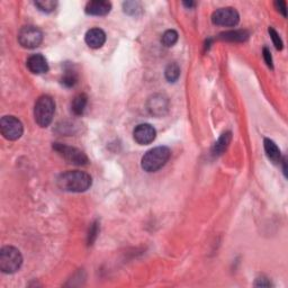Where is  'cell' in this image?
<instances>
[{
    "label": "cell",
    "instance_id": "obj_1",
    "mask_svg": "<svg viewBox=\"0 0 288 288\" xmlns=\"http://www.w3.org/2000/svg\"><path fill=\"white\" fill-rule=\"evenodd\" d=\"M57 184L61 191L69 192H84L92 187L93 179L87 172L73 170L61 173L58 177Z\"/></svg>",
    "mask_w": 288,
    "mask_h": 288
},
{
    "label": "cell",
    "instance_id": "obj_2",
    "mask_svg": "<svg viewBox=\"0 0 288 288\" xmlns=\"http://www.w3.org/2000/svg\"><path fill=\"white\" fill-rule=\"evenodd\" d=\"M171 152L167 147H157L148 151L142 158L141 165L147 172H156L170 159Z\"/></svg>",
    "mask_w": 288,
    "mask_h": 288
},
{
    "label": "cell",
    "instance_id": "obj_3",
    "mask_svg": "<svg viewBox=\"0 0 288 288\" xmlns=\"http://www.w3.org/2000/svg\"><path fill=\"white\" fill-rule=\"evenodd\" d=\"M55 113V102L53 98L47 95H43L35 102L34 117L35 122L41 128H47L52 123L53 116Z\"/></svg>",
    "mask_w": 288,
    "mask_h": 288
},
{
    "label": "cell",
    "instance_id": "obj_4",
    "mask_svg": "<svg viewBox=\"0 0 288 288\" xmlns=\"http://www.w3.org/2000/svg\"><path fill=\"white\" fill-rule=\"evenodd\" d=\"M23 265V256L15 247H3L0 250V270L5 274H14Z\"/></svg>",
    "mask_w": 288,
    "mask_h": 288
},
{
    "label": "cell",
    "instance_id": "obj_5",
    "mask_svg": "<svg viewBox=\"0 0 288 288\" xmlns=\"http://www.w3.org/2000/svg\"><path fill=\"white\" fill-rule=\"evenodd\" d=\"M53 150L55 152H58L63 159L68 161L69 163L76 165H86L89 162L88 157H87L81 150H79L77 148L69 147V145L55 142V143H53Z\"/></svg>",
    "mask_w": 288,
    "mask_h": 288
},
{
    "label": "cell",
    "instance_id": "obj_6",
    "mask_svg": "<svg viewBox=\"0 0 288 288\" xmlns=\"http://www.w3.org/2000/svg\"><path fill=\"white\" fill-rule=\"evenodd\" d=\"M0 132L9 141H16L23 135L24 128L22 122L15 116H3L0 121Z\"/></svg>",
    "mask_w": 288,
    "mask_h": 288
},
{
    "label": "cell",
    "instance_id": "obj_7",
    "mask_svg": "<svg viewBox=\"0 0 288 288\" xmlns=\"http://www.w3.org/2000/svg\"><path fill=\"white\" fill-rule=\"evenodd\" d=\"M43 41L42 31L35 26H24L18 33V42L25 49H35Z\"/></svg>",
    "mask_w": 288,
    "mask_h": 288
},
{
    "label": "cell",
    "instance_id": "obj_8",
    "mask_svg": "<svg viewBox=\"0 0 288 288\" xmlns=\"http://www.w3.org/2000/svg\"><path fill=\"white\" fill-rule=\"evenodd\" d=\"M240 21L239 13L234 8L226 7V8H220V9L215 10L212 15V22L213 24L219 26H235Z\"/></svg>",
    "mask_w": 288,
    "mask_h": 288
},
{
    "label": "cell",
    "instance_id": "obj_9",
    "mask_svg": "<svg viewBox=\"0 0 288 288\" xmlns=\"http://www.w3.org/2000/svg\"><path fill=\"white\" fill-rule=\"evenodd\" d=\"M157 131L152 125L150 124H140L134 128L133 137L136 143L141 145H147L152 143L156 140Z\"/></svg>",
    "mask_w": 288,
    "mask_h": 288
},
{
    "label": "cell",
    "instance_id": "obj_10",
    "mask_svg": "<svg viewBox=\"0 0 288 288\" xmlns=\"http://www.w3.org/2000/svg\"><path fill=\"white\" fill-rule=\"evenodd\" d=\"M168 107L169 101L162 95H155L148 102V109L153 116H163L168 112Z\"/></svg>",
    "mask_w": 288,
    "mask_h": 288
},
{
    "label": "cell",
    "instance_id": "obj_11",
    "mask_svg": "<svg viewBox=\"0 0 288 288\" xmlns=\"http://www.w3.org/2000/svg\"><path fill=\"white\" fill-rule=\"evenodd\" d=\"M26 65L31 72L35 74L46 73L49 71V63L42 54L32 55L27 60Z\"/></svg>",
    "mask_w": 288,
    "mask_h": 288
},
{
    "label": "cell",
    "instance_id": "obj_12",
    "mask_svg": "<svg viewBox=\"0 0 288 288\" xmlns=\"http://www.w3.org/2000/svg\"><path fill=\"white\" fill-rule=\"evenodd\" d=\"M85 41L92 49H100L106 42V34L100 29H92L87 32Z\"/></svg>",
    "mask_w": 288,
    "mask_h": 288
},
{
    "label": "cell",
    "instance_id": "obj_13",
    "mask_svg": "<svg viewBox=\"0 0 288 288\" xmlns=\"http://www.w3.org/2000/svg\"><path fill=\"white\" fill-rule=\"evenodd\" d=\"M110 9H112V3L109 1H102V0L89 1L86 5V13L93 16H105L109 14Z\"/></svg>",
    "mask_w": 288,
    "mask_h": 288
},
{
    "label": "cell",
    "instance_id": "obj_14",
    "mask_svg": "<svg viewBox=\"0 0 288 288\" xmlns=\"http://www.w3.org/2000/svg\"><path fill=\"white\" fill-rule=\"evenodd\" d=\"M263 144H265V151H266L268 159L275 164L281 163L282 153H281V150H279V148L277 147V144H276L274 141H271L270 139H265Z\"/></svg>",
    "mask_w": 288,
    "mask_h": 288
},
{
    "label": "cell",
    "instance_id": "obj_15",
    "mask_svg": "<svg viewBox=\"0 0 288 288\" xmlns=\"http://www.w3.org/2000/svg\"><path fill=\"white\" fill-rule=\"evenodd\" d=\"M231 140H232V133L231 132H226V133L222 134L220 139L215 142L214 147H213V149H212L213 156L219 157L221 155H223V153L226 151L228 145H230Z\"/></svg>",
    "mask_w": 288,
    "mask_h": 288
},
{
    "label": "cell",
    "instance_id": "obj_16",
    "mask_svg": "<svg viewBox=\"0 0 288 288\" xmlns=\"http://www.w3.org/2000/svg\"><path fill=\"white\" fill-rule=\"evenodd\" d=\"M87 104H88V97L85 94H79L74 97L72 100V104H71V109H72V113L76 116H81L82 114L85 113Z\"/></svg>",
    "mask_w": 288,
    "mask_h": 288
},
{
    "label": "cell",
    "instance_id": "obj_17",
    "mask_svg": "<svg viewBox=\"0 0 288 288\" xmlns=\"http://www.w3.org/2000/svg\"><path fill=\"white\" fill-rule=\"evenodd\" d=\"M220 38L224 39V41H231V42H243L249 38V32L247 31H230L225 32V33L220 34Z\"/></svg>",
    "mask_w": 288,
    "mask_h": 288
},
{
    "label": "cell",
    "instance_id": "obj_18",
    "mask_svg": "<svg viewBox=\"0 0 288 288\" xmlns=\"http://www.w3.org/2000/svg\"><path fill=\"white\" fill-rule=\"evenodd\" d=\"M164 76L169 82H176L180 77V66L176 62L169 63L165 68Z\"/></svg>",
    "mask_w": 288,
    "mask_h": 288
},
{
    "label": "cell",
    "instance_id": "obj_19",
    "mask_svg": "<svg viewBox=\"0 0 288 288\" xmlns=\"http://www.w3.org/2000/svg\"><path fill=\"white\" fill-rule=\"evenodd\" d=\"M78 76L73 70H66L61 78V84L66 88H72L77 85Z\"/></svg>",
    "mask_w": 288,
    "mask_h": 288
},
{
    "label": "cell",
    "instance_id": "obj_20",
    "mask_svg": "<svg viewBox=\"0 0 288 288\" xmlns=\"http://www.w3.org/2000/svg\"><path fill=\"white\" fill-rule=\"evenodd\" d=\"M35 6L38 8V10L49 14L55 10V8L58 6V2L54 1V0H36V1H35Z\"/></svg>",
    "mask_w": 288,
    "mask_h": 288
},
{
    "label": "cell",
    "instance_id": "obj_21",
    "mask_svg": "<svg viewBox=\"0 0 288 288\" xmlns=\"http://www.w3.org/2000/svg\"><path fill=\"white\" fill-rule=\"evenodd\" d=\"M177 41H178V33L175 30L165 31L162 35V38H161L162 44L167 47L173 46L177 43Z\"/></svg>",
    "mask_w": 288,
    "mask_h": 288
},
{
    "label": "cell",
    "instance_id": "obj_22",
    "mask_svg": "<svg viewBox=\"0 0 288 288\" xmlns=\"http://www.w3.org/2000/svg\"><path fill=\"white\" fill-rule=\"evenodd\" d=\"M98 225H99L98 222H95L92 224V226H90L89 234H88V244L89 246H92V244L96 241L98 232H99V226Z\"/></svg>",
    "mask_w": 288,
    "mask_h": 288
},
{
    "label": "cell",
    "instance_id": "obj_23",
    "mask_svg": "<svg viewBox=\"0 0 288 288\" xmlns=\"http://www.w3.org/2000/svg\"><path fill=\"white\" fill-rule=\"evenodd\" d=\"M269 34H270L271 39H273V43H274V45H275L276 49H277V50H283V41H282V38L279 37V34L273 29V27H270V29H269Z\"/></svg>",
    "mask_w": 288,
    "mask_h": 288
},
{
    "label": "cell",
    "instance_id": "obj_24",
    "mask_svg": "<svg viewBox=\"0 0 288 288\" xmlns=\"http://www.w3.org/2000/svg\"><path fill=\"white\" fill-rule=\"evenodd\" d=\"M137 7L141 8L139 2H124V11L128 14H135Z\"/></svg>",
    "mask_w": 288,
    "mask_h": 288
},
{
    "label": "cell",
    "instance_id": "obj_25",
    "mask_svg": "<svg viewBox=\"0 0 288 288\" xmlns=\"http://www.w3.org/2000/svg\"><path fill=\"white\" fill-rule=\"evenodd\" d=\"M263 59H265L267 65L273 69V58H271V53L268 47H263Z\"/></svg>",
    "mask_w": 288,
    "mask_h": 288
},
{
    "label": "cell",
    "instance_id": "obj_26",
    "mask_svg": "<svg viewBox=\"0 0 288 288\" xmlns=\"http://www.w3.org/2000/svg\"><path fill=\"white\" fill-rule=\"evenodd\" d=\"M275 6L277 7V9L283 14L284 17H286V16H287V14H286V2L285 1H276Z\"/></svg>",
    "mask_w": 288,
    "mask_h": 288
},
{
    "label": "cell",
    "instance_id": "obj_27",
    "mask_svg": "<svg viewBox=\"0 0 288 288\" xmlns=\"http://www.w3.org/2000/svg\"><path fill=\"white\" fill-rule=\"evenodd\" d=\"M255 285L258 286V287H270L271 283L268 282L267 278H258Z\"/></svg>",
    "mask_w": 288,
    "mask_h": 288
},
{
    "label": "cell",
    "instance_id": "obj_28",
    "mask_svg": "<svg viewBox=\"0 0 288 288\" xmlns=\"http://www.w3.org/2000/svg\"><path fill=\"white\" fill-rule=\"evenodd\" d=\"M183 5L186 6L187 8H192L196 5V3L194 1H185V2H183Z\"/></svg>",
    "mask_w": 288,
    "mask_h": 288
}]
</instances>
